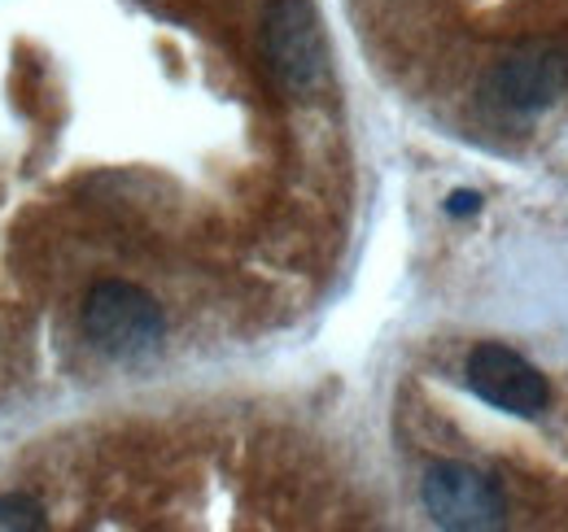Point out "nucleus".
<instances>
[{
	"mask_svg": "<svg viewBox=\"0 0 568 532\" xmlns=\"http://www.w3.org/2000/svg\"><path fill=\"white\" fill-rule=\"evenodd\" d=\"M83 336L114 362H144L162 349V306L128 279H101L83 297Z\"/></svg>",
	"mask_w": 568,
	"mask_h": 532,
	"instance_id": "1",
	"label": "nucleus"
},
{
	"mask_svg": "<svg viewBox=\"0 0 568 532\" xmlns=\"http://www.w3.org/2000/svg\"><path fill=\"white\" fill-rule=\"evenodd\" d=\"M263 53L284 92L315 96L328 83V40L311 0H272L263 13Z\"/></svg>",
	"mask_w": 568,
	"mask_h": 532,
	"instance_id": "2",
	"label": "nucleus"
},
{
	"mask_svg": "<svg viewBox=\"0 0 568 532\" xmlns=\"http://www.w3.org/2000/svg\"><path fill=\"white\" fill-rule=\"evenodd\" d=\"M420 502L437 529L490 532L503 524L507 502L495 475L468 463H433L420 480Z\"/></svg>",
	"mask_w": 568,
	"mask_h": 532,
	"instance_id": "3",
	"label": "nucleus"
},
{
	"mask_svg": "<svg viewBox=\"0 0 568 532\" xmlns=\"http://www.w3.org/2000/svg\"><path fill=\"white\" fill-rule=\"evenodd\" d=\"M464 380L486 406H495L503 415H516V419H538L547 415L551 406V385L547 376L516 349L507 345H477L464 362Z\"/></svg>",
	"mask_w": 568,
	"mask_h": 532,
	"instance_id": "4",
	"label": "nucleus"
},
{
	"mask_svg": "<svg viewBox=\"0 0 568 532\" xmlns=\"http://www.w3.org/2000/svg\"><path fill=\"white\" fill-rule=\"evenodd\" d=\"M486 88L503 110L538 114L568 92V53L565 49H547V44L516 49L511 58L498 62Z\"/></svg>",
	"mask_w": 568,
	"mask_h": 532,
	"instance_id": "5",
	"label": "nucleus"
},
{
	"mask_svg": "<svg viewBox=\"0 0 568 532\" xmlns=\"http://www.w3.org/2000/svg\"><path fill=\"white\" fill-rule=\"evenodd\" d=\"M44 524V507L31 493H0V532H36Z\"/></svg>",
	"mask_w": 568,
	"mask_h": 532,
	"instance_id": "6",
	"label": "nucleus"
},
{
	"mask_svg": "<svg viewBox=\"0 0 568 532\" xmlns=\"http://www.w3.org/2000/svg\"><path fill=\"white\" fill-rule=\"evenodd\" d=\"M446 209H450V214H473V209H481V197H477V193H450Z\"/></svg>",
	"mask_w": 568,
	"mask_h": 532,
	"instance_id": "7",
	"label": "nucleus"
}]
</instances>
